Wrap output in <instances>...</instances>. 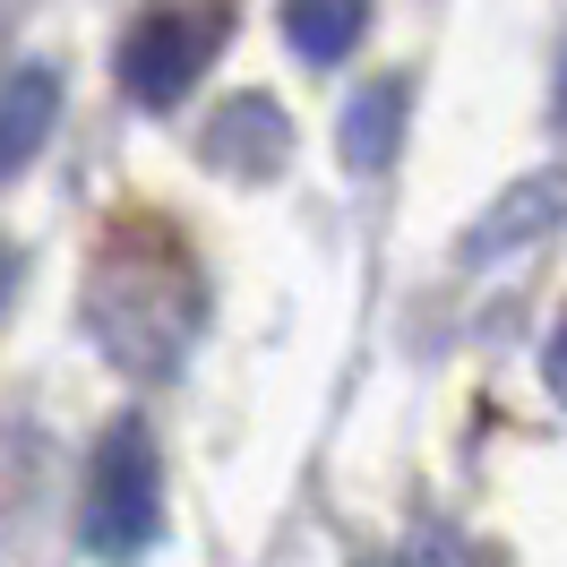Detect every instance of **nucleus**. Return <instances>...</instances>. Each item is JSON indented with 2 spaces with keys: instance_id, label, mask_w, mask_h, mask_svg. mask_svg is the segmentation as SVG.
I'll use <instances>...</instances> for the list:
<instances>
[{
  "instance_id": "nucleus-1",
  "label": "nucleus",
  "mask_w": 567,
  "mask_h": 567,
  "mask_svg": "<svg viewBox=\"0 0 567 567\" xmlns=\"http://www.w3.org/2000/svg\"><path fill=\"white\" fill-rule=\"evenodd\" d=\"M86 319H95V336L121 370H173L189 327H198V284H189L181 258H121L112 249Z\"/></svg>"
},
{
  "instance_id": "nucleus-2",
  "label": "nucleus",
  "mask_w": 567,
  "mask_h": 567,
  "mask_svg": "<svg viewBox=\"0 0 567 567\" xmlns=\"http://www.w3.org/2000/svg\"><path fill=\"white\" fill-rule=\"evenodd\" d=\"M164 533V464H155V439L146 422H112L104 447H95V473H86V516H78V542L86 559L130 567L155 550Z\"/></svg>"
},
{
  "instance_id": "nucleus-3",
  "label": "nucleus",
  "mask_w": 567,
  "mask_h": 567,
  "mask_svg": "<svg viewBox=\"0 0 567 567\" xmlns=\"http://www.w3.org/2000/svg\"><path fill=\"white\" fill-rule=\"evenodd\" d=\"M224 9H181V0H164V9H146L138 27L121 35V95L146 112H173L189 86H198V70L215 61V43H224Z\"/></svg>"
},
{
  "instance_id": "nucleus-4",
  "label": "nucleus",
  "mask_w": 567,
  "mask_h": 567,
  "mask_svg": "<svg viewBox=\"0 0 567 567\" xmlns=\"http://www.w3.org/2000/svg\"><path fill=\"white\" fill-rule=\"evenodd\" d=\"M61 130V70L52 61H18L0 78V181H18Z\"/></svg>"
},
{
  "instance_id": "nucleus-5",
  "label": "nucleus",
  "mask_w": 567,
  "mask_h": 567,
  "mask_svg": "<svg viewBox=\"0 0 567 567\" xmlns=\"http://www.w3.org/2000/svg\"><path fill=\"white\" fill-rule=\"evenodd\" d=\"M284 155H292V130H284L276 95H233V104L207 121V164H224V173L267 181Z\"/></svg>"
},
{
  "instance_id": "nucleus-6",
  "label": "nucleus",
  "mask_w": 567,
  "mask_h": 567,
  "mask_svg": "<svg viewBox=\"0 0 567 567\" xmlns=\"http://www.w3.org/2000/svg\"><path fill=\"white\" fill-rule=\"evenodd\" d=\"M284 35L301 61H344L361 35H370V0H284Z\"/></svg>"
},
{
  "instance_id": "nucleus-7",
  "label": "nucleus",
  "mask_w": 567,
  "mask_h": 567,
  "mask_svg": "<svg viewBox=\"0 0 567 567\" xmlns=\"http://www.w3.org/2000/svg\"><path fill=\"white\" fill-rule=\"evenodd\" d=\"M395 138H404V78H379V86H361L353 112H344V164H353V173H388Z\"/></svg>"
},
{
  "instance_id": "nucleus-8",
  "label": "nucleus",
  "mask_w": 567,
  "mask_h": 567,
  "mask_svg": "<svg viewBox=\"0 0 567 567\" xmlns=\"http://www.w3.org/2000/svg\"><path fill=\"white\" fill-rule=\"evenodd\" d=\"M542 370H550V388H559V404H567V319L550 327V344H542Z\"/></svg>"
}]
</instances>
